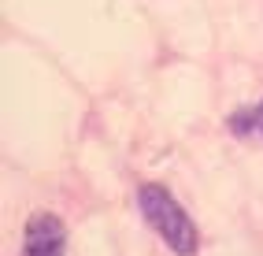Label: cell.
<instances>
[{"instance_id":"cell-3","label":"cell","mask_w":263,"mask_h":256,"mask_svg":"<svg viewBox=\"0 0 263 256\" xmlns=\"http://www.w3.org/2000/svg\"><path fill=\"white\" fill-rule=\"evenodd\" d=\"M230 130L234 134H252V138H263V100L249 112H237L230 119Z\"/></svg>"},{"instance_id":"cell-2","label":"cell","mask_w":263,"mask_h":256,"mask_svg":"<svg viewBox=\"0 0 263 256\" xmlns=\"http://www.w3.org/2000/svg\"><path fill=\"white\" fill-rule=\"evenodd\" d=\"M67 230L56 215H33L23 234V256H63Z\"/></svg>"},{"instance_id":"cell-1","label":"cell","mask_w":263,"mask_h":256,"mask_svg":"<svg viewBox=\"0 0 263 256\" xmlns=\"http://www.w3.org/2000/svg\"><path fill=\"white\" fill-rule=\"evenodd\" d=\"M137 208H141L145 215V223L160 234V242L171 249V252H178V256H193L200 249V234H197V223L185 215V208L178 200L171 197L167 186L160 182H148L137 190Z\"/></svg>"}]
</instances>
